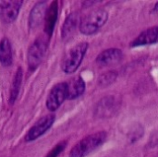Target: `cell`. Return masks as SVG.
I'll return each mask as SVG.
<instances>
[{"instance_id": "cell-1", "label": "cell", "mask_w": 158, "mask_h": 157, "mask_svg": "<svg viewBox=\"0 0 158 157\" xmlns=\"http://www.w3.org/2000/svg\"><path fill=\"white\" fill-rule=\"evenodd\" d=\"M106 136V131H99L83 138L71 149L69 157H86L105 143Z\"/></svg>"}, {"instance_id": "cell-2", "label": "cell", "mask_w": 158, "mask_h": 157, "mask_svg": "<svg viewBox=\"0 0 158 157\" xmlns=\"http://www.w3.org/2000/svg\"><path fill=\"white\" fill-rule=\"evenodd\" d=\"M87 49L88 43L85 42L80 43L73 46L72 48H70L65 55L61 62L62 70L67 74H71L75 72L81 64Z\"/></svg>"}, {"instance_id": "cell-3", "label": "cell", "mask_w": 158, "mask_h": 157, "mask_svg": "<svg viewBox=\"0 0 158 157\" xmlns=\"http://www.w3.org/2000/svg\"><path fill=\"white\" fill-rule=\"evenodd\" d=\"M107 19L108 13L105 9L94 10L84 17L82 19H81V23L79 26L80 31L82 34L92 35L98 31L106 24Z\"/></svg>"}, {"instance_id": "cell-4", "label": "cell", "mask_w": 158, "mask_h": 157, "mask_svg": "<svg viewBox=\"0 0 158 157\" xmlns=\"http://www.w3.org/2000/svg\"><path fill=\"white\" fill-rule=\"evenodd\" d=\"M49 38L39 37L31 45L28 51V66L31 70H34L41 64L47 50Z\"/></svg>"}, {"instance_id": "cell-5", "label": "cell", "mask_w": 158, "mask_h": 157, "mask_svg": "<svg viewBox=\"0 0 158 157\" xmlns=\"http://www.w3.org/2000/svg\"><path fill=\"white\" fill-rule=\"evenodd\" d=\"M68 84L67 82H60L56 84L50 91L46 98V107L50 111H56L67 99Z\"/></svg>"}, {"instance_id": "cell-6", "label": "cell", "mask_w": 158, "mask_h": 157, "mask_svg": "<svg viewBox=\"0 0 158 157\" xmlns=\"http://www.w3.org/2000/svg\"><path fill=\"white\" fill-rule=\"evenodd\" d=\"M23 2L20 0L0 1V19L4 23H11L16 20Z\"/></svg>"}, {"instance_id": "cell-7", "label": "cell", "mask_w": 158, "mask_h": 157, "mask_svg": "<svg viewBox=\"0 0 158 157\" xmlns=\"http://www.w3.org/2000/svg\"><path fill=\"white\" fill-rule=\"evenodd\" d=\"M55 122V116L54 115H47L41 118L28 131L25 136L26 142H32L36 139L40 138L44 135L54 124Z\"/></svg>"}, {"instance_id": "cell-8", "label": "cell", "mask_w": 158, "mask_h": 157, "mask_svg": "<svg viewBox=\"0 0 158 157\" xmlns=\"http://www.w3.org/2000/svg\"><path fill=\"white\" fill-rule=\"evenodd\" d=\"M118 101L114 96H106L103 98L95 107V116L99 118L110 117L118 109Z\"/></svg>"}, {"instance_id": "cell-9", "label": "cell", "mask_w": 158, "mask_h": 157, "mask_svg": "<svg viewBox=\"0 0 158 157\" xmlns=\"http://www.w3.org/2000/svg\"><path fill=\"white\" fill-rule=\"evenodd\" d=\"M123 54L118 48H109L103 51L96 57V63L100 66H109L121 60Z\"/></svg>"}, {"instance_id": "cell-10", "label": "cell", "mask_w": 158, "mask_h": 157, "mask_svg": "<svg viewBox=\"0 0 158 157\" xmlns=\"http://www.w3.org/2000/svg\"><path fill=\"white\" fill-rule=\"evenodd\" d=\"M158 40V27L155 26L153 28L147 29L144 31L141 32L140 35L135 38L131 43V47H137V46H143V45H148L156 43Z\"/></svg>"}, {"instance_id": "cell-11", "label": "cell", "mask_w": 158, "mask_h": 157, "mask_svg": "<svg viewBox=\"0 0 158 157\" xmlns=\"http://www.w3.org/2000/svg\"><path fill=\"white\" fill-rule=\"evenodd\" d=\"M58 17V5L57 1H54L51 6L47 8L46 14L44 17V33L48 38L51 37L55 25L56 23Z\"/></svg>"}, {"instance_id": "cell-12", "label": "cell", "mask_w": 158, "mask_h": 157, "mask_svg": "<svg viewBox=\"0 0 158 157\" xmlns=\"http://www.w3.org/2000/svg\"><path fill=\"white\" fill-rule=\"evenodd\" d=\"M46 10L47 7L45 2H39L35 4L29 16V26L31 29L37 28L43 22V20H44Z\"/></svg>"}, {"instance_id": "cell-13", "label": "cell", "mask_w": 158, "mask_h": 157, "mask_svg": "<svg viewBox=\"0 0 158 157\" xmlns=\"http://www.w3.org/2000/svg\"><path fill=\"white\" fill-rule=\"evenodd\" d=\"M81 19L80 16L77 12H72L68 16L66 19L62 29H61V37L63 40H68L69 37L72 36L74 31H76L78 25L80 26Z\"/></svg>"}, {"instance_id": "cell-14", "label": "cell", "mask_w": 158, "mask_h": 157, "mask_svg": "<svg viewBox=\"0 0 158 157\" xmlns=\"http://www.w3.org/2000/svg\"><path fill=\"white\" fill-rule=\"evenodd\" d=\"M67 84H68V93H67L68 100H74L80 97L85 91V82L81 77H76Z\"/></svg>"}, {"instance_id": "cell-15", "label": "cell", "mask_w": 158, "mask_h": 157, "mask_svg": "<svg viewBox=\"0 0 158 157\" xmlns=\"http://www.w3.org/2000/svg\"><path fill=\"white\" fill-rule=\"evenodd\" d=\"M13 62L12 48L7 38H3L0 41V63L4 67H9Z\"/></svg>"}, {"instance_id": "cell-16", "label": "cell", "mask_w": 158, "mask_h": 157, "mask_svg": "<svg viewBox=\"0 0 158 157\" xmlns=\"http://www.w3.org/2000/svg\"><path fill=\"white\" fill-rule=\"evenodd\" d=\"M21 81H22V69H21V68H19L14 76L12 86L10 89V97H9L10 104H13L16 101V99L19 93V91H20Z\"/></svg>"}, {"instance_id": "cell-17", "label": "cell", "mask_w": 158, "mask_h": 157, "mask_svg": "<svg viewBox=\"0 0 158 157\" xmlns=\"http://www.w3.org/2000/svg\"><path fill=\"white\" fill-rule=\"evenodd\" d=\"M117 77H118V74L115 71H109V72L104 73L99 77L98 83L101 86H108L109 84H111L112 82L116 81Z\"/></svg>"}, {"instance_id": "cell-18", "label": "cell", "mask_w": 158, "mask_h": 157, "mask_svg": "<svg viewBox=\"0 0 158 157\" xmlns=\"http://www.w3.org/2000/svg\"><path fill=\"white\" fill-rule=\"evenodd\" d=\"M66 145H67V143L66 142H61L59 143L58 144H56L49 153L48 155H46V157H57L63 151L64 149L66 148Z\"/></svg>"}, {"instance_id": "cell-19", "label": "cell", "mask_w": 158, "mask_h": 157, "mask_svg": "<svg viewBox=\"0 0 158 157\" xmlns=\"http://www.w3.org/2000/svg\"><path fill=\"white\" fill-rule=\"evenodd\" d=\"M153 12H154V13H156V14H158V2L156 3V5L155 6V7H154V9H153Z\"/></svg>"}]
</instances>
